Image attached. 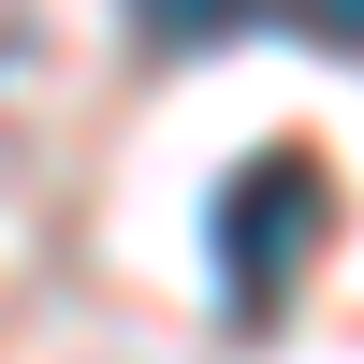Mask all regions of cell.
<instances>
[{
	"label": "cell",
	"mask_w": 364,
	"mask_h": 364,
	"mask_svg": "<svg viewBox=\"0 0 364 364\" xmlns=\"http://www.w3.org/2000/svg\"><path fill=\"white\" fill-rule=\"evenodd\" d=\"M321 219H336V175H321L306 146H248V161L219 175V306L277 321L291 277L321 262Z\"/></svg>",
	"instance_id": "6da1fadb"
},
{
	"label": "cell",
	"mask_w": 364,
	"mask_h": 364,
	"mask_svg": "<svg viewBox=\"0 0 364 364\" xmlns=\"http://www.w3.org/2000/svg\"><path fill=\"white\" fill-rule=\"evenodd\" d=\"M248 15H262V0H132V29H146L161 58H204V44H233Z\"/></svg>",
	"instance_id": "7a4b0ae2"
},
{
	"label": "cell",
	"mask_w": 364,
	"mask_h": 364,
	"mask_svg": "<svg viewBox=\"0 0 364 364\" xmlns=\"http://www.w3.org/2000/svg\"><path fill=\"white\" fill-rule=\"evenodd\" d=\"M291 29H306V44H336V58H364V0H291Z\"/></svg>",
	"instance_id": "3957f363"
}]
</instances>
